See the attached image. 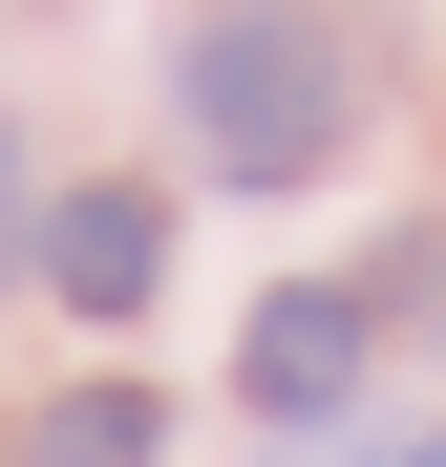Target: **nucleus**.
Masks as SVG:
<instances>
[{"instance_id":"f03ea898","label":"nucleus","mask_w":446,"mask_h":467,"mask_svg":"<svg viewBox=\"0 0 446 467\" xmlns=\"http://www.w3.org/2000/svg\"><path fill=\"white\" fill-rule=\"evenodd\" d=\"M361 340H383L361 297H255V340H234V404H255V425H340V404H361Z\"/></svg>"},{"instance_id":"39448f33","label":"nucleus","mask_w":446,"mask_h":467,"mask_svg":"<svg viewBox=\"0 0 446 467\" xmlns=\"http://www.w3.org/2000/svg\"><path fill=\"white\" fill-rule=\"evenodd\" d=\"M22 234H43V213H22V149H0V255H22Z\"/></svg>"},{"instance_id":"7ed1b4c3","label":"nucleus","mask_w":446,"mask_h":467,"mask_svg":"<svg viewBox=\"0 0 446 467\" xmlns=\"http://www.w3.org/2000/svg\"><path fill=\"white\" fill-rule=\"evenodd\" d=\"M43 276L86 297V319H149V297H171V213L149 192H64L43 213Z\"/></svg>"},{"instance_id":"423d86ee","label":"nucleus","mask_w":446,"mask_h":467,"mask_svg":"<svg viewBox=\"0 0 446 467\" xmlns=\"http://www.w3.org/2000/svg\"><path fill=\"white\" fill-rule=\"evenodd\" d=\"M383 467H446V425H425V446H383Z\"/></svg>"},{"instance_id":"20e7f679","label":"nucleus","mask_w":446,"mask_h":467,"mask_svg":"<svg viewBox=\"0 0 446 467\" xmlns=\"http://www.w3.org/2000/svg\"><path fill=\"white\" fill-rule=\"evenodd\" d=\"M22 467H171V404H149V382H64L22 425Z\"/></svg>"},{"instance_id":"f257e3e1","label":"nucleus","mask_w":446,"mask_h":467,"mask_svg":"<svg viewBox=\"0 0 446 467\" xmlns=\"http://www.w3.org/2000/svg\"><path fill=\"white\" fill-rule=\"evenodd\" d=\"M171 107H192V149L234 192H297V171H340V128H361V64L297 22V0H213V22L171 43Z\"/></svg>"}]
</instances>
